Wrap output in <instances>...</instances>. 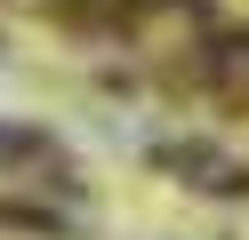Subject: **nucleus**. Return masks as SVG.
Instances as JSON below:
<instances>
[{
    "label": "nucleus",
    "instance_id": "f257e3e1",
    "mask_svg": "<svg viewBox=\"0 0 249 240\" xmlns=\"http://www.w3.org/2000/svg\"><path fill=\"white\" fill-rule=\"evenodd\" d=\"M129 8H137V0H65L72 24H129Z\"/></svg>",
    "mask_w": 249,
    "mask_h": 240
},
{
    "label": "nucleus",
    "instance_id": "f03ea898",
    "mask_svg": "<svg viewBox=\"0 0 249 240\" xmlns=\"http://www.w3.org/2000/svg\"><path fill=\"white\" fill-rule=\"evenodd\" d=\"M0 160H49V136L40 128H0Z\"/></svg>",
    "mask_w": 249,
    "mask_h": 240
},
{
    "label": "nucleus",
    "instance_id": "7ed1b4c3",
    "mask_svg": "<svg viewBox=\"0 0 249 240\" xmlns=\"http://www.w3.org/2000/svg\"><path fill=\"white\" fill-rule=\"evenodd\" d=\"M0 224H24V232H65V216H49V208H8V200H0Z\"/></svg>",
    "mask_w": 249,
    "mask_h": 240
}]
</instances>
